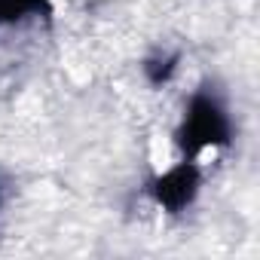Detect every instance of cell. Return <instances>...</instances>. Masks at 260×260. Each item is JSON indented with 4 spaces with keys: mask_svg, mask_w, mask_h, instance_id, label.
<instances>
[{
    "mask_svg": "<svg viewBox=\"0 0 260 260\" xmlns=\"http://www.w3.org/2000/svg\"><path fill=\"white\" fill-rule=\"evenodd\" d=\"M233 135H236L233 113H230L226 101L220 98V92H214L211 86L196 89L184 104L178 132H175V144H178L181 156L199 159V153H205V150L230 147Z\"/></svg>",
    "mask_w": 260,
    "mask_h": 260,
    "instance_id": "6da1fadb",
    "label": "cell"
},
{
    "mask_svg": "<svg viewBox=\"0 0 260 260\" xmlns=\"http://www.w3.org/2000/svg\"><path fill=\"white\" fill-rule=\"evenodd\" d=\"M199 193H202V169L196 159L184 156L147 184V196L166 214H184L199 199Z\"/></svg>",
    "mask_w": 260,
    "mask_h": 260,
    "instance_id": "7a4b0ae2",
    "label": "cell"
},
{
    "mask_svg": "<svg viewBox=\"0 0 260 260\" xmlns=\"http://www.w3.org/2000/svg\"><path fill=\"white\" fill-rule=\"evenodd\" d=\"M141 68H144V77H147L150 86H166V83L178 74V68H181V55H178V52H156V55L144 58Z\"/></svg>",
    "mask_w": 260,
    "mask_h": 260,
    "instance_id": "3957f363",
    "label": "cell"
},
{
    "mask_svg": "<svg viewBox=\"0 0 260 260\" xmlns=\"http://www.w3.org/2000/svg\"><path fill=\"white\" fill-rule=\"evenodd\" d=\"M0 208H4V181H0Z\"/></svg>",
    "mask_w": 260,
    "mask_h": 260,
    "instance_id": "277c9868",
    "label": "cell"
}]
</instances>
